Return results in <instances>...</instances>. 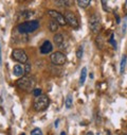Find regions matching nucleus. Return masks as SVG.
I'll list each match as a JSON object with an SVG mask.
<instances>
[{
    "mask_svg": "<svg viewBox=\"0 0 127 135\" xmlns=\"http://www.w3.org/2000/svg\"><path fill=\"white\" fill-rule=\"evenodd\" d=\"M16 85L20 89H23L25 91H31L32 89H33L34 85H35V80L30 76H23L22 78L17 80Z\"/></svg>",
    "mask_w": 127,
    "mask_h": 135,
    "instance_id": "1",
    "label": "nucleus"
},
{
    "mask_svg": "<svg viewBox=\"0 0 127 135\" xmlns=\"http://www.w3.org/2000/svg\"><path fill=\"white\" fill-rule=\"evenodd\" d=\"M38 27H39V22L37 20H30L20 23L18 26V31L22 33V34H27V33L34 32L35 30L38 29Z\"/></svg>",
    "mask_w": 127,
    "mask_h": 135,
    "instance_id": "2",
    "label": "nucleus"
},
{
    "mask_svg": "<svg viewBox=\"0 0 127 135\" xmlns=\"http://www.w3.org/2000/svg\"><path fill=\"white\" fill-rule=\"evenodd\" d=\"M50 104V99L47 95H41L40 97H37L34 100V103H33V108L35 111L37 112H43L45 111Z\"/></svg>",
    "mask_w": 127,
    "mask_h": 135,
    "instance_id": "3",
    "label": "nucleus"
},
{
    "mask_svg": "<svg viewBox=\"0 0 127 135\" xmlns=\"http://www.w3.org/2000/svg\"><path fill=\"white\" fill-rule=\"evenodd\" d=\"M89 28L93 33H99L101 30V18L98 14L91 15L89 19Z\"/></svg>",
    "mask_w": 127,
    "mask_h": 135,
    "instance_id": "4",
    "label": "nucleus"
},
{
    "mask_svg": "<svg viewBox=\"0 0 127 135\" xmlns=\"http://www.w3.org/2000/svg\"><path fill=\"white\" fill-rule=\"evenodd\" d=\"M12 59L20 64L28 62V55H27L25 51L22 49H14L13 53H12Z\"/></svg>",
    "mask_w": 127,
    "mask_h": 135,
    "instance_id": "5",
    "label": "nucleus"
},
{
    "mask_svg": "<svg viewBox=\"0 0 127 135\" xmlns=\"http://www.w3.org/2000/svg\"><path fill=\"white\" fill-rule=\"evenodd\" d=\"M50 60L52 62L53 65H64L66 63V55L64 54L62 52L60 51H56V52H53L50 56Z\"/></svg>",
    "mask_w": 127,
    "mask_h": 135,
    "instance_id": "6",
    "label": "nucleus"
},
{
    "mask_svg": "<svg viewBox=\"0 0 127 135\" xmlns=\"http://www.w3.org/2000/svg\"><path fill=\"white\" fill-rule=\"evenodd\" d=\"M48 14L52 17V19H54L55 21H57V23L59 26H66L67 25V21H66V18L62 14H60L59 12L57 11H54V10H49L48 11Z\"/></svg>",
    "mask_w": 127,
    "mask_h": 135,
    "instance_id": "7",
    "label": "nucleus"
},
{
    "mask_svg": "<svg viewBox=\"0 0 127 135\" xmlns=\"http://www.w3.org/2000/svg\"><path fill=\"white\" fill-rule=\"evenodd\" d=\"M64 16H65V18H66L67 23H69L72 28H74V29L78 28V20L72 12H66L65 14H64Z\"/></svg>",
    "mask_w": 127,
    "mask_h": 135,
    "instance_id": "8",
    "label": "nucleus"
},
{
    "mask_svg": "<svg viewBox=\"0 0 127 135\" xmlns=\"http://www.w3.org/2000/svg\"><path fill=\"white\" fill-rule=\"evenodd\" d=\"M53 47H52V44L49 42V41H45L44 44L40 46V52L43 54H47V53H50L52 51Z\"/></svg>",
    "mask_w": 127,
    "mask_h": 135,
    "instance_id": "9",
    "label": "nucleus"
},
{
    "mask_svg": "<svg viewBox=\"0 0 127 135\" xmlns=\"http://www.w3.org/2000/svg\"><path fill=\"white\" fill-rule=\"evenodd\" d=\"M13 71H14V75L15 76L22 78L24 76V66H22L21 64H17V65L14 66Z\"/></svg>",
    "mask_w": 127,
    "mask_h": 135,
    "instance_id": "10",
    "label": "nucleus"
},
{
    "mask_svg": "<svg viewBox=\"0 0 127 135\" xmlns=\"http://www.w3.org/2000/svg\"><path fill=\"white\" fill-rule=\"evenodd\" d=\"M53 40H54V43L58 47H62L64 43H65V40H64V36L61 34H55L54 37H53Z\"/></svg>",
    "mask_w": 127,
    "mask_h": 135,
    "instance_id": "11",
    "label": "nucleus"
},
{
    "mask_svg": "<svg viewBox=\"0 0 127 135\" xmlns=\"http://www.w3.org/2000/svg\"><path fill=\"white\" fill-rule=\"evenodd\" d=\"M58 26H59V25H58L57 21H55L54 19H51L50 22H49V29H50L51 32H55V31H57Z\"/></svg>",
    "mask_w": 127,
    "mask_h": 135,
    "instance_id": "12",
    "label": "nucleus"
},
{
    "mask_svg": "<svg viewBox=\"0 0 127 135\" xmlns=\"http://www.w3.org/2000/svg\"><path fill=\"white\" fill-rule=\"evenodd\" d=\"M86 77H87V68L84 67L81 71V77H80V84L83 85L85 83V80H86Z\"/></svg>",
    "mask_w": 127,
    "mask_h": 135,
    "instance_id": "13",
    "label": "nucleus"
},
{
    "mask_svg": "<svg viewBox=\"0 0 127 135\" xmlns=\"http://www.w3.org/2000/svg\"><path fill=\"white\" fill-rule=\"evenodd\" d=\"M126 61H127L126 55H123V57H122V60H121V65H120V74H121V75H123V73H124V70H125Z\"/></svg>",
    "mask_w": 127,
    "mask_h": 135,
    "instance_id": "14",
    "label": "nucleus"
},
{
    "mask_svg": "<svg viewBox=\"0 0 127 135\" xmlns=\"http://www.w3.org/2000/svg\"><path fill=\"white\" fill-rule=\"evenodd\" d=\"M72 101H73V99H72V95L69 94V95L66 97V101H65V105H66L67 109H70V108L72 107Z\"/></svg>",
    "mask_w": 127,
    "mask_h": 135,
    "instance_id": "15",
    "label": "nucleus"
},
{
    "mask_svg": "<svg viewBox=\"0 0 127 135\" xmlns=\"http://www.w3.org/2000/svg\"><path fill=\"white\" fill-rule=\"evenodd\" d=\"M77 4H78V7L85 9V8H87V7L90 6V1H89V0H78Z\"/></svg>",
    "mask_w": 127,
    "mask_h": 135,
    "instance_id": "16",
    "label": "nucleus"
},
{
    "mask_svg": "<svg viewBox=\"0 0 127 135\" xmlns=\"http://www.w3.org/2000/svg\"><path fill=\"white\" fill-rule=\"evenodd\" d=\"M95 41H97V46L100 49H103V46H104V38H103V36H98Z\"/></svg>",
    "mask_w": 127,
    "mask_h": 135,
    "instance_id": "17",
    "label": "nucleus"
},
{
    "mask_svg": "<svg viewBox=\"0 0 127 135\" xmlns=\"http://www.w3.org/2000/svg\"><path fill=\"white\" fill-rule=\"evenodd\" d=\"M82 56H83V47L81 46V47H78L77 50H76V57H77V59H81Z\"/></svg>",
    "mask_w": 127,
    "mask_h": 135,
    "instance_id": "18",
    "label": "nucleus"
},
{
    "mask_svg": "<svg viewBox=\"0 0 127 135\" xmlns=\"http://www.w3.org/2000/svg\"><path fill=\"white\" fill-rule=\"evenodd\" d=\"M33 95H34V97H40L41 96V89L40 88H35L34 90H33Z\"/></svg>",
    "mask_w": 127,
    "mask_h": 135,
    "instance_id": "19",
    "label": "nucleus"
},
{
    "mask_svg": "<svg viewBox=\"0 0 127 135\" xmlns=\"http://www.w3.org/2000/svg\"><path fill=\"white\" fill-rule=\"evenodd\" d=\"M31 134H32V135H43V132H41V130H40V129L36 128V129H34L33 131L31 132Z\"/></svg>",
    "mask_w": 127,
    "mask_h": 135,
    "instance_id": "20",
    "label": "nucleus"
},
{
    "mask_svg": "<svg viewBox=\"0 0 127 135\" xmlns=\"http://www.w3.org/2000/svg\"><path fill=\"white\" fill-rule=\"evenodd\" d=\"M30 71H31V64L27 63L24 65V74H30Z\"/></svg>",
    "mask_w": 127,
    "mask_h": 135,
    "instance_id": "21",
    "label": "nucleus"
},
{
    "mask_svg": "<svg viewBox=\"0 0 127 135\" xmlns=\"http://www.w3.org/2000/svg\"><path fill=\"white\" fill-rule=\"evenodd\" d=\"M126 21H127V19L126 18H124V22H123V28H122V32H123V34L126 32Z\"/></svg>",
    "mask_w": 127,
    "mask_h": 135,
    "instance_id": "22",
    "label": "nucleus"
},
{
    "mask_svg": "<svg viewBox=\"0 0 127 135\" xmlns=\"http://www.w3.org/2000/svg\"><path fill=\"white\" fill-rule=\"evenodd\" d=\"M112 45H113V47H114V49L117 48V45H115V42H114V40H113V34H111V36H110V41H109Z\"/></svg>",
    "mask_w": 127,
    "mask_h": 135,
    "instance_id": "23",
    "label": "nucleus"
},
{
    "mask_svg": "<svg viewBox=\"0 0 127 135\" xmlns=\"http://www.w3.org/2000/svg\"><path fill=\"white\" fill-rule=\"evenodd\" d=\"M2 64V54H1V46H0V65Z\"/></svg>",
    "mask_w": 127,
    "mask_h": 135,
    "instance_id": "24",
    "label": "nucleus"
},
{
    "mask_svg": "<svg viewBox=\"0 0 127 135\" xmlns=\"http://www.w3.org/2000/svg\"><path fill=\"white\" fill-rule=\"evenodd\" d=\"M58 122H59V120H58V119H57V120L54 122V126H55V128H57V127H58Z\"/></svg>",
    "mask_w": 127,
    "mask_h": 135,
    "instance_id": "25",
    "label": "nucleus"
},
{
    "mask_svg": "<svg viewBox=\"0 0 127 135\" xmlns=\"http://www.w3.org/2000/svg\"><path fill=\"white\" fill-rule=\"evenodd\" d=\"M86 135H93V133L92 132H88V133H86Z\"/></svg>",
    "mask_w": 127,
    "mask_h": 135,
    "instance_id": "26",
    "label": "nucleus"
},
{
    "mask_svg": "<svg viewBox=\"0 0 127 135\" xmlns=\"http://www.w3.org/2000/svg\"><path fill=\"white\" fill-rule=\"evenodd\" d=\"M60 135H66V133H65V132H64V131H62V132L60 133Z\"/></svg>",
    "mask_w": 127,
    "mask_h": 135,
    "instance_id": "27",
    "label": "nucleus"
},
{
    "mask_svg": "<svg viewBox=\"0 0 127 135\" xmlns=\"http://www.w3.org/2000/svg\"><path fill=\"white\" fill-rule=\"evenodd\" d=\"M20 135H25V134H24V133H21V134H20Z\"/></svg>",
    "mask_w": 127,
    "mask_h": 135,
    "instance_id": "28",
    "label": "nucleus"
},
{
    "mask_svg": "<svg viewBox=\"0 0 127 135\" xmlns=\"http://www.w3.org/2000/svg\"><path fill=\"white\" fill-rule=\"evenodd\" d=\"M124 135H127V134H124Z\"/></svg>",
    "mask_w": 127,
    "mask_h": 135,
    "instance_id": "29",
    "label": "nucleus"
}]
</instances>
